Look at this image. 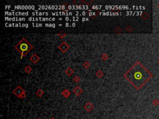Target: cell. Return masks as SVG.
<instances>
[{
    "mask_svg": "<svg viewBox=\"0 0 159 119\" xmlns=\"http://www.w3.org/2000/svg\"><path fill=\"white\" fill-rule=\"evenodd\" d=\"M152 76V74L139 61L136 62L124 74L126 80L137 90H140Z\"/></svg>",
    "mask_w": 159,
    "mask_h": 119,
    "instance_id": "cell-1",
    "label": "cell"
},
{
    "mask_svg": "<svg viewBox=\"0 0 159 119\" xmlns=\"http://www.w3.org/2000/svg\"><path fill=\"white\" fill-rule=\"evenodd\" d=\"M14 48L21 54V58H22L24 57L27 55L29 52L32 50L33 47L25 37H22V39L14 46Z\"/></svg>",
    "mask_w": 159,
    "mask_h": 119,
    "instance_id": "cell-2",
    "label": "cell"
},
{
    "mask_svg": "<svg viewBox=\"0 0 159 119\" xmlns=\"http://www.w3.org/2000/svg\"><path fill=\"white\" fill-rule=\"evenodd\" d=\"M13 94L14 96H16L17 97L19 98V99H24L26 97V91L20 85H18L16 87L15 89H13Z\"/></svg>",
    "mask_w": 159,
    "mask_h": 119,
    "instance_id": "cell-3",
    "label": "cell"
},
{
    "mask_svg": "<svg viewBox=\"0 0 159 119\" xmlns=\"http://www.w3.org/2000/svg\"><path fill=\"white\" fill-rule=\"evenodd\" d=\"M58 49H59L63 53H65L67 52V51H68V50L70 49V45L67 44V42L64 41V42H62V43L58 46Z\"/></svg>",
    "mask_w": 159,
    "mask_h": 119,
    "instance_id": "cell-4",
    "label": "cell"
},
{
    "mask_svg": "<svg viewBox=\"0 0 159 119\" xmlns=\"http://www.w3.org/2000/svg\"><path fill=\"white\" fill-rule=\"evenodd\" d=\"M73 92L75 94L76 96H80L81 94L83 92V89L80 87V86H76V87L73 89Z\"/></svg>",
    "mask_w": 159,
    "mask_h": 119,
    "instance_id": "cell-5",
    "label": "cell"
},
{
    "mask_svg": "<svg viewBox=\"0 0 159 119\" xmlns=\"http://www.w3.org/2000/svg\"><path fill=\"white\" fill-rule=\"evenodd\" d=\"M30 62L34 64H36L39 62L40 60V57H39L36 53L32 54L31 57H30Z\"/></svg>",
    "mask_w": 159,
    "mask_h": 119,
    "instance_id": "cell-6",
    "label": "cell"
},
{
    "mask_svg": "<svg viewBox=\"0 0 159 119\" xmlns=\"http://www.w3.org/2000/svg\"><path fill=\"white\" fill-rule=\"evenodd\" d=\"M94 106L93 105V104L91 102H88L86 103L85 106H84V109L87 112H90L93 109Z\"/></svg>",
    "mask_w": 159,
    "mask_h": 119,
    "instance_id": "cell-7",
    "label": "cell"
},
{
    "mask_svg": "<svg viewBox=\"0 0 159 119\" xmlns=\"http://www.w3.org/2000/svg\"><path fill=\"white\" fill-rule=\"evenodd\" d=\"M65 73L66 74H67L68 76L70 77V76H71L75 73V71H74L73 69L72 68L70 67V66H69V67H67V68H66L65 71Z\"/></svg>",
    "mask_w": 159,
    "mask_h": 119,
    "instance_id": "cell-8",
    "label": "cell"
},
{
    "mask_svg": "<svg viewBox=\"0 0 159 119\" xmlns=\"http://www.w3.org/2000/svg\"><path fill=\"white\" fill-rule=\"evenodd\" d=\"M62 96H63V97H65V98H69V97L70 96L71 92H70V91H69V89H64V91H62Z\"/></svg>",
    "mask_w": 159,
    "mask_h": 119,
    "instance_id": "cell-9",
    "label": "cell"
},
{
    "mask_svg": "<svg viewBox=\"0 0 159 119\" xmlns=\"http://www.w3.org/2000/svg\"><path fill=\"white\" fill-rule=\"evenodd\" d=\"M45 92L44 91H43L42 89H37L36 92H35V94H36V96L39 97V98H40V97H42L43 96V95L44 94Z\"/></svg>",
    "mask_w": 159,
    "mask_h": 119,
    "instance_id": "cell-10",
    "label": "cell"
},
{
    "mask_svg": "<svg viewBox=\"0 0 159 119\" xmlns=\"http://www.w3.org/2000/svg\"><path fill=\"white\" fill-rule=\"evenodd\" d=\"M24 71H25L26 73L30 74V73H32V68L31 67L30 65L26 66V67L24 68Z\"/></svg>",
    "mask_w": 159,
    "mask_h": 119,
    "instance_id": "cell-11",
    "label": "cell"
},
{
    "mask_svg": "<svg viewBox=\"0 0 159 119\" xmlns=\"http://www.w3.org/2000/svg\"><path fill=\"white\" fill-rule=\"evenodd\" d=\"M95 74L97 78H101L103 76V75H104V73L101 70H98L96 71Z\"/></svg>",
    "mask_w": 159,
    "mask_h": 119,
    "instance_id": "cell-12",
    "label": "cell"
},
{
    "mask_svg": "<svg viewBox=\"0 0 159 119\" xmlns=\"http://www.w3.org/2000/svg\"><path fill=\"white\" fill-rule=\"evenodd\" d=\"M90 66H91L90 63L89 62H88V61H86V62H85L83 63V67L85 69H86V70L90 68Z\"/></svg>",
    "mask_w": 159,
    "mask_h": 119,
    "instance_id": "cell-13",
    "label": "cell"
},
{
    "mask_svg": "<svg viewBox=\"0 0 159 119\" xmlns=\"http://www.w3.org/2000/svg\"><path fill=\"white\" fill-rule=\"evenodd\" d=\"M101 58L102 59L103 61H107L108 59H109V56L107 53H103L101 55Z\"/></svg>",
    "mask_w": 159,
    "mask_h": 119,
    "instance_id": "cell-14",
    "label": "cell"
},
{
    "mask_svg": "<svg viewBox=\"0 0 159 119\" xmlns=\"http://www.w3.org/2000/svg\"><path fill=\"white\" fill-rule=\"evenodd\" d=\"M57 36H59L60 38H61L62 39H64L65 37H67V34L66 33H65V32H60V33H58V34H57Z\"/></svg>",
    "mask_w": 159,
    "mask_h": 119,
    "instance_id": "cell-15",
    "label": "cell"
},
{
    "mask_svg": "<svg viewBox=\"0 0 159 119\" xmlns=\"http://www.w3.org/2000/svg\"><path fill=\"white\" fill-rule=\"evenodd\" d=\"M73 81L75 82H76V83H78L80 81V78L78 76H75V77H73Z\"/></svg>",
    "mask_w": 159,
    "mask_h": 119,
    "instance_id": "cell-16",
    "label": "cell"
},
{
    "mask_svg": "<svg viewBox=\"0 0 159 119\" xmlns=\"http://www.w3.org/2000/svg\"><path fill=\"white\" fill-rule=\"evenodd\" d=\"M121 31H122L121 29L119 27H116V28L114 29V32H116V33H119V32H121Z\"/></svg>",
    "mask_w": 159,
    "mask_h": 119,
    "instance_id": "cell-17",
    "label": "cell"
},
{
    "mask_svg": "<svg viewBox=\"0 0 159 119\" xmlns=\"http://www.w3.org/2000/svg\"><path fill=\"white\" fill-rule=\"evenodd\" d=\"M50 119H55L54 117H51L50 118Z\"/></svg>",
    "mask_w": 159,
    "mask_h": 119,
    "instance_id": "cell-18",
    "label": "cell"
},
{
    "mask_svg": "<svg viewBox=\"0 0 159 119\" xmlns=\"http://www.w3.org/2000/svg\"></svg>",
    "mask_w": 159,
    "mask_h": 119,
    "instance_id": "cell-19",
    "label": "cell"
}]
</instances>
